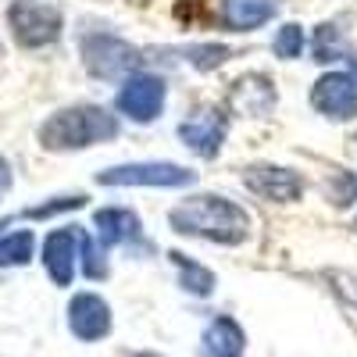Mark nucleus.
Masks as SVG:
<instances>
[{"label":"nucleus","instance_id":"nucleus-16","mask_svg":"<svg viewBox=\"0 0 357 357\" xmlns=\"http://www.w3.org/2000/svg\"><path fill=\"white\" fill-rule=\"evenodd\" d=\"M175 54L183 57L186 65H193L197 72H215L232 57V47H225V43H193V47H183Z\"/></svg>","mask_w":357,"mask_h":357},{"label":"nucleus","instance_id":"nucleus-19","mask_svg":"<svg viewBox=\"0 0 357 357\" xmlns=\"http://www.w3.org/2000/svg\"><path fill=\"white\" fill-rule=\"evenodd\" d=\"M311 50H314V61L318 65H329V61H343L347 57V47H343V33L333 25V22H325L318 25V33L311 40Z\"/></svg>","mask_w":357,"mask_h":357},{"label":"nucleus","instance_id":"nucleus-17","mask_svg":"<svg viewBox=\"0 0 357 357\" xmlns=\"http://www.w3.org/2000/svg\"><path fill=\"white\" fill-rule=\"evenodd\" d=\"M36 250V236L29 229H18V232H8L0 240V268H15V264H29Z\"/></svg>","mask_w":357,"mask_h":357},{"label":"nucleus","instance_id":"nucleus-20","mask_svg":"<svg viewBox=\"0 0 357 357\" xmlns=\"http://www.w3.org/2000/svg\"><path fill=\"white\" fill-rule=\"evenodd\" d=\"M79 261H82V275L86 279H107V247L97 240V236L82 232V247H79Z\"/></svg>","mask_w":357,"mask_h":357},{"label":"nucleus","instance_id":"nucleus-9","mask_svg":"<svg viewBox=\"0 0 357 357\" xmlns=\"http://www.w3.org/2000/svg\"><path fill=\"white\" fill-rule=\"evenodd\" d=\"M307 100L321 118H329V122H350V118H357V75L350 68L318 75Z\"/></svg>","mask_w":357,"mask_h":357},{"label":"nucleus","instance_id":"nucleus-5","mask_svg":"<svg viewBox=\"0 0 357 357\" xmlns=\"http://www.w3.org/2000/svg\"><path fill=\"white\" fill-rule=\"evenodd\" d=\"M229 129H232V114L222 104H207V107L190 111L183 122H178L175 136L190 154H197L204 161H215L222 154L225 139H229Z\"/></svg>","mask_w":357,"mask_h":357},{"label":"nucleus","instance_id":"nucleus-3","mask_svg":"<svg viewBox=\"0 0 357 357\" xmlns=\"http://www.w3.org/2000/svg\"><path fill=\"white\" fill-rule=\"evenodd\" d=\"M82 65L93 79L104 82H122L136 72H143V50L132 47L129 40L114 36V33H86L82 36Z\"/></svg>","mask_w":357,"mask_h":357},{"label":"nucleus","instance_id":"nucleus-7","mask_svg":"<svg viewBox=\"0 0 357 357\" xmlns=\"http://www.w3.org/2000/svg\"><path fill=\"white\" fill-rule=\"evenodd\" d=\"M8 25L22 47L40 50V47L57 43V36L65 29V15L54 4H43V0H15L8 11Z\"/></svg>","mask_w":357,"mask_h":357},{"label":"nucleus","instance_id":"nucleus-22","mask_svg":"<svg viewBox=\"0 0 357 357\" xmlns=\"http://www.w3.org/2000/svg\"><path fill=\"white\" fill-rule=\"evenodd\" d=\"M347 61H350V72L357 75V54H354V57H347Z\"/></svg>","mask_w":357,"mask_h":357},{"label":"nucleus","instance_id":"nucleus-15","mask_svg":"<svg viewBox=\"0 0 357 357\" xmlns=\"http://www.w3.org/2000/svg\"><path fill=\"white\" fill-rule=\"evenodd\" d=\"M172 268H175V275H178V286H183L190 296H211L215 293V272L207 264H200L197 257L183 254V250H172Z\"/></svg>","mask_w":357,"mask_h":357},{"label":"nucleus","instance_id":"nucleus-12","mask_svg":"<svg viewBox=\"0 0 357 357\" xmlns=\"http://www.w3.org/2000/svg\"><path fill=\"white\" fill-rule=\"evenodd\" d=\"M68 325L72 333L86 343L104 340L111 333V307L100 293H75L68 304Z\"/></svg>","mask_w":357,"mask_h":357},{"label":"nucleus","instance_id":"nucleus-1","mask_svg":"<svg viewBox=\"0 0 357 357\" xmlns=\"http://www.w3.org/2000/svg\"><path fill=\"white\" fill-rule=\"evenodd\" d=\"M168 225L175 236L207 240L218 247H243L254 232L250 211L222 193H193L186 200H178L168 211Z\"/></svg>","mask_w":357,"mask_h":357},{"label":"nucleus","instance_id":"nucleus-13","mask_svg":"<svg viewBox=\"0 0 357 357\" xmlns=\"http://www.w3.org/2000/svg\"><path fill=\"white\" fill-rule=\"evenodd\" d=\"M282 0H222V22L232 33H254L264 22H272Z\"/></svg>","mask_w":357,"mask_h":357},{"label":"nucleus","instance_id":"nucleus-24","mask_svg":"<svg viewBox=\"0 0 357 357\" xmlns=\"http://www.w3.org/2000/svg\"><path fill=\"white\" fill-rule=\"evenodd\" d=\"M0 54H4V50H0Z\"/></svg>","mask_w":357,"mask_h":357},{"label":"nucleus","instance_id":"nucleus-8","mask_svg":"<svg viewBox=\"0 0 357 357\" xmlns=\"http://www.w3.org/2000/svg\"><path fill=\"white\" fill-rule=\"evenodd\" d=\"M243 186L268 200V204H296L304 200L307 193V183L296 168H286V165H272V161H254L243 168Z\"/></svg>","mask_w":357,"mask_h":357},{"label":"nucleus","instance_id":"nucleus-6","mask_svg":"<svg viewBox=\"0 0 357 357\" xmlns=\"http://www.w3.org/2000/svg\"><path fill=\"white\" fill-rule=\"evenodd\" d=\"M165 104H168V82L154 72H136V75L122 79V86L114 93V111L136 126L158 122L165 114Z\"/></svg>","mask_w":357,"mask_h":357},{"label":"nucleus","instance_id":"nucleus-4","mask_svg":"<svg viewBox=\"0 0 357 357\" xmlns=\"http://www.w3.org/2000/svg\"><path fill=\"white\" fill-rule=\"evenodd\" d=\"M100 186H139V190H186L197 183V172L175 161H129L97 175Z\"/></svg>","mask_w":357,"mask_h":357},{"label":"nucleus","instance_id":"nucleus-10","mask_svg":"<svg viewBox=\"0 0 357 357\" xmlns=\"http://www.w3.org/2000/svg\"><path fill=\"white\" fill-rule=\"evenodd\" d=\"M93 229L104 247H146L143 222L132 207H100L93 215Z\"/></svg>","mask_w":357,"mask_h":357},{"label":"nucleus","instance_id":"nucleus-21","mask_svg":"<svg viewBox=\"0 0 357 357\" xmlns=\"http://www.w3.org/2000/svg\"><path fill=\"white\" fill-rule=\"evenodd\" d=\"M8 186H11V165H8L4 158H0V197L8 193Z\"/></svg>","mask_w":357,"mask_h":357},{"label":"nucleus","instance_id":"nucleus-11","mask_svg":"<svg viewBox=\"0 0 357 357\" xmlns=\"http://www.w3.org/2000/svg\"><path fill=\"white\" fill-rule=\"evenodd\" d=\"M79 247H82V232L75 225L68 229H54L43 240V264L47 275L57 286H68L75 279V264H79Z\"/></svg>","mask_w":357,"mask_h":357},{"label":"nucleus","instance_id":"nucleus-14","mask_svg":"<svg viewBox=\"0 0 357 357\" xmlns=\"http://www.w3.org/2000/svg\"><path fill=\"white\" fill-rule=\"evenodd\" d=\"M243 347H247L243 325L229 314H218L204 329V354L207 357H243Z\"/></svg>","mask_w":357,"mask_h":357},{"label":"nucleus","instance_id":"nucleus-23","mask_svg":"<svg viewBox=\"0 0 357 357\" xmlns=\"http://www.w3.org/2000/svg\"><path fill=\"white\" fill-rule=\"evenodd\" d=\"M143 357H151V354H143Z\"/></svg>","mask_w":357,"mask_h":357},{"label":"nucleus","instance_id":"nucleus-18","mask_svg":"<svg viewBox=\"0 0 357 357\" xmlns=\"http://www.w3.org/2000/svg\"><path fill=\"white\" fill-rule=\"evenodd\" d=\"M304 50H307V29L301 22H286L272 40V54L279 61H296Z\"/></svg>","mask_w":357,"mask_h":357},{"label":"nucleus","instance_id":"nucleus-2","mask_svg":"<svg viewBox=\"0 0 357 357\" xmlns=\"http://www.w3.org/2000/svg\"><path fill=\"white\" fill-rule=\"evenodd\" d=\"M118 132H122L118 114L100 104H75L47 118L40 126V143L47 151H86L97 143H111Z\"/></svg>","mask_w":357,"mask_h":357}]
</instances>
